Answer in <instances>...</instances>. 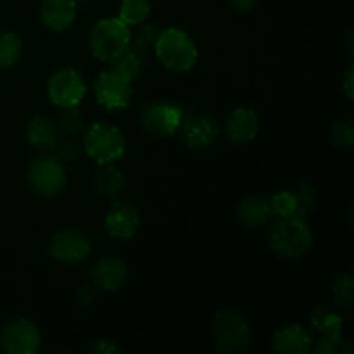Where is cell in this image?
<instances>
[{"label": "cell", "mask_w": 354, "mask_h": 354, "mask_svg": "<svg viewBox=\"0 0 354 354\" xmlns=\"http://www.w3.org/2000/svg\"><path fill=\"white\" fill-rule=\"evenodd\" d=\"M272 251L283 259H299L313 248V232L306 216L279 218L268 234Z\"/></svg>", "instance_id": "obj_1"}, {"label": "cell", "mask_w": 354, "mask_h": 354, "mask_svg": "<svg viewBox=\"0 0 354 354\" xmlns=\"http://www.w3.org/2000/svg\"><path fill=\"white\" fill-rule=\"evenodd\" d=\"M154 52L161 64L175 73L190 71L199 57L196 41L180 28H166L159 31L154 41Z\"/></svg>", "instance_id": "obj_2"}, {"label": "cell", "mask_w": 354, "mask_h": 354, "mask_svg": "<svg viewBox=\"0 0 354 354\" xmlns=\"http://www.w3.org/2000/svg\"><path fill=\"white\" fill-rule=\"evenodd\" d=\"M85 154L97 165H114L127 154V138L123 131L107 121H97L83 135Z\"/></svg>", "instance_id": "obj_3"}, {"label": "cell", "mask_w": 354, "mask_h": 354, "mask_svg": "<svg viewBox=\"0 0 354 354\" xmlns=\"http://www.w3.org/2000/svg\"><path fill=\"white\" fill-rule=\"evenodd\" d=\"M131 38L130 26H127L120 17H104L90 30L88 47L93 57L111 62L130 48Z\"/></svg>", "instance_id": "obj_4"}, {"label": "cell", "mask_w": 354, "mask_h": 354, "mask_svg": "<svg viewBox=\"0 0 354 354\" xmlns=\"http://www.w3.org/2000/svg\"><path fill=\"white\" fill-rule=\"evenodd\" d=\"M211 328H213L218 353H242L249 348L251 327L239 311L230 310V308L218 310L213 317Z\"/></svg>", "instance_id": "obj_5"}, {"label": "cell", "mask_w": 354, "mask_h": 354, "mask_svg": "<svg viewBox=\"0 0 354 354\" xmlns=\"http://www.w3.org/2000/svg\"><path fill=\"white\" fill-rule=\"evenodd\" d=\"M26 180L30 189L38 196L55 197L64 190L68 183L64 162L50 156L31 159L26 169Z\"/></svg>", "instance_id": "obj_6"}, {"label": "cell", "mask_w": 354, "mask_h": 354, "mask_svg": "<svg viewBox=\"0 0 354 354\" xmlns=\"http://www.w3.org/2000/svg\"><path fill=\"white\" fill-rule=\"evenodd\" d=\"M86 82L82 73L75 68L57 69L47 82V95L59 109L78 107L86 95Z\"/></svg>", "instance_id": "obj_7"}, {"label": "cell", "mask_w": 354, "mask_h": 354, "mask_svg": "<svg viewBox=\"0 0 354 354\" xmlns=\"http://www.w3.org/2000/svg\"><path fill=\"white\" fill-rule=\"evenodd\" d=\"M187 109L180 104L169 100H154L142 109L140 121L147 133L154 137H171L180 130V124L185 120Z\"/></svg>", "instance_id": "obj_8"}, {"label": "cell", "mask_w": 354, "mask_h": 354, "mask_svg": "<svg viewBox=\"0 0 354 354\" xmlns=\"http://www.w3.org/2000/svg\"><path fill=\"white\" fill-rule=\"evenodd\" d=\"M93 95L97 102L109 113L124 111L133 99V86L130 80L114 69H106L93 82Z\"/></svg>", "instance_id": "obj_9"}, {"label": "cell", "mask_w": 354, "mask_h": 354, "mask_svg": "<svg viewBox=\"0 0 354 354\" xmlns=\"http://www.w3.org/2000/svg\"><path fill=\"white\" fill-rule=\"evenodd\" d=\"M48 252L50 258L61 265H78L92 254V241L78 228H64L52 237Z\"/></svg>", "instance_id": "obj_10"}, {"label": "cell", "mask_w": 354, "mask_h": 354, "mask_svg": "<svg viewBox=\"0 0 354 354\" xmlns=\"http://www.w3.org/2000/svg\"><path fill=\"white\" fill-rule=\"evenodd\" d=\"M0 348L9 354H37L41 348V334L31 320L16 318L0 330Z\"/></svg>", "instance_id": "obj_11"}, {"label": "cell", "mask_w": 354, "mask_h": 354, "mask_svg": "<svg viewBox=\"0 0 354 354\" xmlns=\"http://www.w3.org/2000/svg\"><path fill=\"white\" fill-rule=\"evenodd\" d=\"M104 227L111 237L118 239V241H130L140 227V213L135 204L128 203V201H116L107 209Z\"/></svg>", "instance_id": "obj_12"}, {"label": "cell", "mask_w": 354, "mask_h": 354, "mask_svg": "<svg viewBox=\"0 0 354 354\" xmlns=\"http://www.w3.org/2000/svg\"><path fill=\"white\" fill-rule=\"evenodd\" d=\"M183 144L192 151H203L218 138V123L209 114H187L180 124Z\"/></svg>", "instance_id": "obj_13"}, {"label": "cell", "mask_w": 354, "mask_h": 354, "mask_svg": "<svg viewBox=\"0 0 354 354\" xmlns=\"http://www.w3.org/2000/svg\"><path fill=\"white\" fill-rule=\"evenodd\" d=\"M90 279H92L95 289L116 292L127 283L128 266L123 259L116 258V256H106L92 266Z\"/></svg>", "instance_id": "obj_14"}, {"label": "cell", "mask_w": 354, "mask_h": 354, "mask_svg": "<svg viewBox=\"0 0 354 354\" xmlns=\"http://www.w3.org/2000/svg\"><path fill=\"white\" fill-rule=\"evenodd\" d=\"M273 351L279 354H308L313 348V335L299 324H289L273 332Z\"/></svg>", "instance_id": "obj_15"}, {"label": "cell", "mask_w": 354, "mask_h": 354, "mask_svg": "<svg viewBox=\"0 0 354 354\" xmlns=\"http://www.w3.org/2000/svg\"><path fill=\"white\" fill-rule=\"evenodd\" d=\"M259 128H261V123H259L258 113L249 107H237L232 111L227 118V124H225L227 137L234 144L241 145L254 140L259 133Z\"/></svg>", "instance_id": "obj_16"}, {"label": "cell", "mask_w": 354, "mask_h": 354, "mask_svg": "<svg viewBox=\"0 0 354 354\" xmlns=\"http://www.w3.org/2000/svg\"><path fill=\"white\" fill-rule=\"evenodd\" d=\"M78 14L76 0H44L40 6V17L45 28L52 31L69 30Z\"/></svg>", "instance_id": "obj_17"}, {"label": "cell", "mask_w": 354, "mask_h": 354, "mask_svg": "<svg viewBox=\"0 0 354 354\" xmlns=\"http://www.w3.org/2000/svg\"><path fill=\"white\" fill-rule=\"evenodd\" d=\"M26 140L33 149L41 152L52 151L59 144V127L48 116H33L26 124Z\"/></svg>", "instance_id": "obj_18"}, {"label": "cell", "mask_w": 354, "mask_h": 354, "mask_svg": "<svg viewBox=\"0 0 354 354\" xmlns=\"http://www.w3.org/2000/svg\"><path fill=\"white\" fill-rule=\"evenodd\" d=\"M273 216L272 204L265 196H251L242 201L237 207L239 223L248 228L263 227Z\"/></svg>", "instance_id": "obj_19"}, {"label": "cell", "mask_w": 354, "mask_h": 354, "mask_svg": "<svg viewBox=\"0 0 354 354\" xmlns=\"http://www.w3.org/2000/svg\"><path fill=\"white\" fill-rule=\"evenodd\" d=\"M93 189L107 197L118 196L124 185V175L114 165H100L93 173Z\"/></svg>", "instance_id": "obj_20"}, {"label": "cell", "mask_w": 354, "mask_h": 354, "mask_svg": "<svg viewBox=\"0 0 354 354\" xmlns=\"http://www.w3.org/2000/svg\"><path fill=\"white\" fill-rule=\"evenodd\" d=\"M310 324L322 335H342V318L327 306H317L310 315Z\"/></svg>", "instance_id": "obj_21"}, {"label": "cell", "mask_w": 354, "mask_h": 354, "mask_svg": "<svg viewBox=\"0 0 354 354\" xmlns=\"http://www.w3.org/2000/svg\"><path fill=\"white\" fill-rule=\"evenodd\" d=\"M142 68H144V61L140 57V52L133 50V48H127L121 55H118L114 61H111V69L120 73L127 80L133 82L140 76Z\"/></svg>", "instance_id": "obj_22"}, {"label": "cell", "mask_w": 354, "mask_h": 354, "mask_svg": "<svg viewBox=\"0 0 354 354\" xmlns=\"http://www.w3.org/2000/svg\"><path fill=\"white\" fill-rule=\"evenodd\" d=\"M23 52L21 38L14 31L0 30V71L10 68L17 62Z\"/></svg>", "instance_id": "obj_23"}, {"label": "cell", "mask_w": 354, "mask_h": 354, "mask_svg": "<svg viewBox=\"0 0 354 354\" xmlns=\"http://www.w3.org/2000/svg\"><path fill=\"white\" fill-rule=\"evenodd\" d=\"M151 14V3L149 0H123L120 6V19L127 26H138L144 23Z\"/></svg>", "instance_id": "obj_24"}, {"label": "cell", "mask_w": 354, "mask_h": 354, "mask_svg": "<svg viewBox=\"0 0 354 354\" xmlns=\"http://www.w3.org/2000/svg\"><path fill=\"white\" fill-rule=\"evenodd\" d=\"M272 204V213L277 218H287V216H303L301 214L299 201H297L296 192L294 190H280L275 196L270 199Z\"/></svg>", "instance_id": "obj_25"}, {"label": "cell", "mask_w": 354, "mask_h": 354, "mask_svg": "<svg viewBox=\"0 0 354 354\" xmlns=\"http://www.w3.org/2000/svg\"><path fill=\"white\" fill-rule=\"evenodd\" d=\"M332 296L337 306L351 308L354 297V280L351 275H337L332 286Z\"/></svg>", "instance_id": "obj_26"}, {"label": "cell", "mask_w": 354, "mask_h": 354, "mask_svg": "<svg viewBox=\"0 0 354 354\" xmlns=\"http://www.w3.org/2000/svg\"><path fill=\"white\" fill-rule=\"evenodd\" d=\"M332 142L337 145L339 149H349L354 142V124L351 118H344V120H337L330 128Z\"/></svg>", "instance_id": "obj_27"}, {"label": "cell", "mask_w": 354, "mask_h": 354, "mask_svg": "<svg viewBox=\"0 0 354 354\" xmlns=\"http://www.w3.org/2000/svg\"><path fill=\"white\" fill-rule=\"evenodd\" d=\"M313 349L318 354H339V353H351V348L346 344L342 335H322L320 341Z\"/></svg>", "instance_id": "obj_28"}, {"label": "cell", "mask_w": 354, "mask_h": 354, "mask_svg": "<svg viewBox=\"0 0 354 354\" xmlns=\"http://www.w3.org/2000/svg\"><path fill=\"white\" fill-rule=\"evenodd\" d=\"M64 113L59 118V128L69 135H75L82 131L83 128V114L80 113L78 107H69V109H62Z\"/></svg>", "instance_id": "obj_29"}, {"label": "cell", "mask_w": 354, "mask_h": 354, "mask_svg": "<svg viewBox=\"0 0 354 354\" xmlns=\"http://www.w3.org/2000/svg\"><path fill=\"white\" fill-rule=\"evenodd\" d=\"M294 192H296L297 201H299L301 214L306 216L311 209H313L315 203H317V190L311 183H299V185L294 187Z\"/></svg>", "instance_id": "obj_30"}, {"label": "cell", "mask_w": 354, "mask_h": 354, "mask_svg": "<svg viewBox=\"0 0 354 354\" xmlns=\"http://www.w3.org/2000/svg\"><path fill=\"white\" fill-rule=\"evenodd\" d=\"M158 35H159V31L154 24H147V26L142 28V30L138 31L137 38H135V45H137V48H135V50L142 52V50H145L147 47H151V45H154Z\"/></svg>", "instance_id": "obj_31"}, {"label": "cell", "mask_w": 354, "mask_h": 354, "mask_svg": "<svg viewBox=\"0 0 354 354\" xmlns=\"http://www.w3.org/2000/svg\"><path fill=\"white\" fill-rule=\"evenodd\" d=\"M76 301H78V304H82V306H90V304H93V301H95V287H80L78 292H76Z\"/></svg>", "instance_id": "obj_32"}, {"label": "cell", "mask_w": 354, "mask_h": 354, "mask_svg": "<svg viewBox=\"0 0 354 354\" xmlns=\"http://www.w3.org/2000/svg\"><path fill=\"white\" fill-rule=\"evenodd\" d=\"M90 351L92 353H100V354H114L121 353V348L113 341H97L95 344L90 346Z\"/></svg>", "instance_id": "obj_33"}, {"label": "cell", "mask_w": 354, "mask_h": 354, "mask_svg": "<svg viewBox=\"0 0 354 354\" xmlns=\"http://www.w3.org/2000/svg\"><path fill=\"white\" fill-rule=\"evenodd\" d=\"M75 156H76V145L73 144V142H62V144L59 145V158L57 159L61 162L73 161V159H75Z\"/></svg>", "instance_id": "obj_34"}, {"label": "cell", "mask_w": 354, "mask_h": 354, "mask_svg": "<svg viewBox=\"0 0 354 354\" xmlns=\"http://www.w3.org/2000/svg\"><path fill=\"white\" fill-rule=\"evenodd\" d=\"M353 82H354V71H353V68H349L348 71H346L344 83H342V85H344V93L349 100H353V92H354Z\"/></svg>", "instance_id": "obj_35"}, {"label": "cell", "mask_w": 354, "mask_h": 354, "mask_svg": "<svg viewBox=\"0 0 354 354\" xmlns=\"http://www.w3.org/2000/svg\"><path fill=\"white\" fill-rule=\"evenodd\" d=\"M228 2H230V6H234L235 9L239 10H251L259 0H228Z\"/></svg>", "instance_id": "obj_36"}]
</instances>
